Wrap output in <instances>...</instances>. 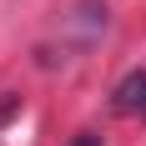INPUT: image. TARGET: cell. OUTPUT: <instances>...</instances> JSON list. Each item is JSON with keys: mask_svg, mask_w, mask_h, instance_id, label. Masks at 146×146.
<instances>
[{"mask_svg": "<svg viewBox=\"0 0 146 146\" xmlns=\"http://www.w3.org/2000/svg\"><path fill=\"white\" fill-rule=\"evenodd\" d=\"M71 146H101V136H96V131H81V136H76Z\"/></svg>", "mask_w": 146, "mask_h": 146, "instance_id": "3957f363", "label": "cell"}, {"mask_svg": "<svg viewBox=\"0 0 146 146\" xmlns=\"http://www.w3.org/2000/svg\"><path fill=\"white\" fill-rule=\"evenodd\" d=\"M15 106H20V101H15L10 91H0V126H5V121H10V116H15Z\"/></svg>", "mask_w": 146, "mask_h": 146, "instance_id": "7a4b0ae2", "label": "cell"}, {"mask_svg": "<svg viewBox=\"0 0 146 146\" xmlns=\"http://www.w3.org/2000/svg\"><path fill=\"white\" fill-rule=\"evenodd\" d=\"M111 111L116 116H146V71H131L111 96Z\"/></svg>", "mask_w": 146, "mask_h": 146, "instance_id": "6da1fadb", "label": "cell"}]
</instances>
